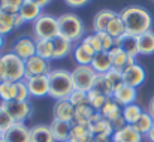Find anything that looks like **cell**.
Segmentation results:
<instances>
[{
	"mask_svg": "<svg viewBox=\"0 0 154 142\" xmlns=\"http://www.w3.org/2000/svg\"><path fill=\"white\" fill-rule=\"evenodd\" d=\"M3 139L6 142H30V127L24 123H14L3 133Z\"/></svg>",
	"mask_w": 154,
	"mask_h": 142,
	"instance_id": "cell-12",
	"label": "cell"
},
{
	"mask_svg": "<svg viewBox=\"0 0 154 142\" xmlns=\"http://www.w3.org/2000/svg\"><path fill=\"white\" fill-rule=\"evenodd\" d=\"M0 82H2V79H0Z\"/></svg>",
	"mask_w": 154,
	"mask_h": 142,
	"instance_id": "cell-54",
	"label": "cell"
},
{
	"mask_svg": "<svg viewBox=\"0 0 154 142\" xmlns=\"http://www.w3.org/2000/svg\"><path fill=\"white\" fill-rule=\"evenodd\" d=\"M50 129H51V133H52V136H54V139H55V142L69 141L72 123L60 121V120H54V118H52L51 124H50Z\"/></svg>",
	"mask_w": 154,
	"mask_h": 142,
	"instance_id": "cell-18",
	"label": "cell"
},
{
	"mask_svg": "<svg viewBox=\"0 0 154 142\" xmlns=\"http://www.w3.org/2000/svg\"><path fill=\"white\" fill-rule=\"evenodd\" d=\"M111 97H112L120 106L124 108V106H127V105L135 103V100H136V88L123 84L121 87H118V88L112 93Z\"/></svg>",
	"mask_w": 154,
	"mask_h": 142,
	"instance_id": "cell-15",
	"label": "cell"
},
{
	"mask_svg": "<svg viewBox=\"0 0 154 142\" xmlns=\"http://www.w3.org/2000/svg\"><path fill=\"white\" fill-rule=\"evenodd\" d=\"M93 55L94 54H91L90 51H87L81 44L78 47H75V49H73V57H75V60H76V63L79 66H88V64H91Z\"/></svg>",
	"mask_w": 154,
	"mask_h": 142,
	"instance_id": "cell-34",
	"label": "cell"
},
{
	"mask_svg": "<svg viewBox=\"0 0 154 142\" xmlns=\"http://www.w3.org/2000/svg\"><path fill=\"white\" fill-rule=\"evenodd\" d=\"M153 126H154V120H153V117L148 114V112H142V115L139 117V120L133 124V127L142 135V136H147V133L153 129Z\"/></svg>",
	"mask_w": 154,
	"mask_h": 142,
	"instance_id": "cell-32",
	"label": "cell"
},
{
	"mask_svg": "<svg viewBox=\"0 0 154 142\" xmlns=\"http://www.w3.org/2000/svg\"><path fill=\"white\" fill-rule=\"evenodd\" d=\"M115 45L123 49L127 55L130 57H136L139 54V42H138V36H133V35H127L124 33L121 38L115 39Z\"/></svg>",
	"mask_w": 154,
	"mask_h": 142,
	"instance_id": "cell-17",
	"label": "cell"
},
{
	"mask_svg": "<svg viewBox=\"0 0 154 142\" xmlns=\"http://www.w3.org/2000/svg\"><path fill=\"white\" fill-rule=\"evenodd\" d=\"M147 138H148V141L150 142H154V126H153V129L147 133Z\"/></svg>",
	"mask_w": 154,
	"mask_h": 142,
	"instance_id": "cell-47",
	"label": "cell"
},
{
	"mask_svg": "<svg viewBox=\"0 0 154 142\" xmlns=\"http://www.w3.org/2000/svg\"><path fill=\"white\" fill-rule=\"evenodd\" d=\"M106 33H108L111 38H114V39H118V38H121V36L126 33V27H124V23H123L120 14H117V15L109 21V24H108V27H106Z\"/></svg>",
	"mask_w": 154,
	"mask_h": 142,
	"instance_id": "cell-30",
	"label": "cell"
},
{
	"mask_svg": "<svg viewBox=\"0 0 154 142\" xmlns=\"http://www.w3.org/2000/svg\"><path fill=\"white\" fill-rule=\"evenodd\" d=\"M87 94H88V105H90L96 112H99V111L102 109V106L106 103V100L109 99L108 96L102 94V93H99V91H96V90H90V91H87Z\"/></svg>",
	"mask_w": 154,
	"mask_h": 142,
	"instance_id": "cell-35",
	"label": "cell"
},
{
	"mask_svg": "<svg viewBox=\"0 0 154 142\" xmlns=\"http://www.w3.org/2000/svg\"><path fill=\"white\" fill-rule=\"evenodd\" d=\"M35 41H36V55L48 61L52 60V55H54L52 41H48V39H35Z\"/></svg>",
	"mask_w": 154,
	"mask_h": 142,
	"instance_id": "cell-31",
	"label": "cell"
},
{
	"mask_svg": "<svg viewBox=\"0 0 154 142\" xmlns=\"http://www.w3.org/2000/svg\"><path fill=\"white\" fill-rule=\"evenodd\" d=\"M111 126H112L114 132H117V130L123 129V127H124V126H127V124H126V121H124V118H123V115H121V117L115 118L114 121H111Z\"/></svg>",
	"mask_w": 154,
	"mask_h": 142,
	"instance_id": "cell-42",
	"label": "cell"
},
{
	"mask_svg": "<svg viewBox=\"0 0 154 142\" xmlns=\"http://www.w3.org/2000/svg\"><path fill=\"white\" fill-rule=\"evenodd\" d=\"M67 100L75 108H78L82 105H88V94H87V91H82V90H73L70 96L67 97Z\"/></svg>",
	"mask_w": 154,
	"mask_h": 142,
	"instance_id": "cell-37",
	"label": "cell"
},
{
	"mask_svg": "<svg viewBox=\"0 0 154 142\" xmlns=\"http://www.w3.org/2000/svg\"><path fill=\"white\" fill-rule=\"evenodd\" d=\"M121 111H123V108H121L112 97H109V99L106 100V103L102 106V109L99 111V114L111 123V121H114L115 118L121 117Z\"/></svg>",
	"mask_w": 154,
	"mask_h": 142,
	"instance_id": "cell-25",
	"label": "cell"
},
{
	"mask_svg": "<svg viewBox=\"0 0 154 142\" xmlns=\"http://www.w3.org/2000/svg\"><path fill=\"white\" fill-rule=\"evenodd\" d=\"M3 109L8 112V115L12 118L14 123H24L27 118L32 117L33 114V108L30 105V102H18V100H12V102H6L2 103Z\"/></svg>",
	"mask_w": 154,
	"mask_h": 142,
	"instance_id": "cell-7",
	"label": "cell"
},
{
	"mask_svg": "<svg viewBox=\"0 0 154 142\" xmlns=\"http://www.w3.org/2000/svg\"><path fill=\"white\" fill-rule=\"evenodd\" d=\"M23 24H24V21H23V18H21V17H20L18 14H17V15L14 17V27H15V30H17L18 27H21Z\"/></svg>",
	"mask_w": 154,
	"mask_h": 142,
	"instance_id": "cell-44",
	"label": "cell"
},
{
	"mask_svg": "<svg viewBox=\"0 0 154 142\" xmlns=\"http://www.w3.org/2000/svg\"><path fill=\"white\" fill-rule=\"evenodd\" d=\"M99 36H100V41H102V47H103V51H106V52H109L112 48H115V39L114 38H111L106 32H100V33H97Z\"/></svg>",
	"mask_w": 154,
	"mask_h": 142,
	"instance_id": "cell-41",
	"label": "cell"
},
{
	"mask_svg": "<svg viewBox=\"0 0 154 142\" xmlns=\"http://www.w3.org/2000/svg\"><path fill=\"white\" fill-rule=\"evenodd\" d=\"M120 17L124 23L126 33L133 36H141L142 33L151 30L153 18L147 9L142 6H127L121 9Z\"/></svg>",
	"mask_w": 154,
	"mask_h": 142,
	"instance_id": "cell-1",
	"label": "cell"
},
{
	"mask_svg": "<svg viewBox=\"0 0 154 142\" xmlns=\"http://www.w3.org/2000/svg\"><path fill=\"white\" fill-rule=\"evenodd\" d=\"M12 52L26 61L27 58L36 55V41L29 36H21L14 42Z\"/></svg>",
	"mask_w": 154,
	"mask_h": 142,
	"instance_id": "cell-9",
	"label": "cell"
},
{
	"mask_svg": "<svg viewBox=\"0 0 154 142\" xmlns=\"http://www.w3.org/2000/svg\"><path fill=\"white\" fill-rule=\"evenodd\" d=\"M14 124V121H12V118L8 115V112L3 109V106L0 105V130L5 133L11 126Z\"/></svg>",
	"mask_w": 154,
	"mask_h": 142,
	"instance_id": "cell-40",
	"label": "cell"
},
{
	"mask_svg": "<svg viewBox=\"0 0 154 142\" xmlns=\"http://www.w3.org/2000/svg\"><path fill=\"white\" fill-rule=\"evenodd\" d=\"M29 88V93L33 97H45L50 93V81L48 75H41V76H32L24 79Z\"/></svg>",
	"mask_w": 154,
	"mask_h": 142,
	"instance_id": "cell-11",
	"label": "cell"
},
{
	"mask_svg": "<svg viewBox=\"0 0 154 142\" xmlns=\"http://www.w3.org/2000/svg\"><path fill=\"white\" fill-rule=\"evenodd\" d=\"M30 142H55L50 126L36 124L30 127Z\"/></svg>",
	"mask_w": 154,
	"mask_h": 142,
	"instance_id": "cell-23",
	"label": "cell"
},
{
	"mask_svg": "<svg viewBox=\"0 0 154 142\" xmlns=\"http://www.w3.org/2000/svg\"><path fill=\"white\" fill-rule=\"evenodd\" d=\"M97 78V73L94 69L88 66H76L72 70V81L75 90H82V91H90L94 87V81Z\"/></svg>",
	"mask_w": 154,
	"mask_h": 142,
	"instance_id": "cell-6",
	"label": "cell"
},
{
	"mask_svg": "<svg viewBox=\"0 0 154 142\" xmlns=\"http://www.w3.org/2000/svg\"><path fill=\"white\" fill-rule=\"evenodd\" d=\"M117 15V12L111 11V9H102L99 11L94 17H93V30L94 33H100V32H106V27L109 24V21Z\"/></svg>",
	"mask_w": 154,
	"mask_h": 142,
	"instance_id": "cell-22",
	"label": "cell"
},
{
	"mask_svg": "<svg viewBox=\"0 0 154 142\" xmlns=\"http://www.w3.org/2000/svg\"><path fill=\"white\" fill-rule=\"evenodd\" d=\"M138 42H139V54H142V55H151V54H154L153 30H148V32L142 33L141 36H138Z\"/></svg>",
	"mask_w": 154,
	"mask_h": 142,
	"instance_id": "cell-27",
	"label": "cell"
},
{
	"mask_svg": "<svg viewBox=\"0 0 154 142\" xmlns=\"http://www.w3.org/2000/svg\"><path fill=\"white\" fill-rule=\"evenodd\" d=\"M109 55H111V60H112V69H117L120 72H123L127 66H132V64L136 63L133 57L127 55L123 49H120L118 47L112 48L109 51Z\"/></svg>",
	"mask_w": 154,
	"mask_h": 142,
	"instance_id": "cell-16",
	"label": "cell"
},
{
	"mask_svg": "<svg viewBox=\"0 0 154 142\" xmlns=\"http://www.w3.org/2000/svg\"><path fill=\"white\" fill-rule=\"evenodd\" d=\"M14 17L15 15H12V14L0 11V35L2 36L11 33L12 30H15V27H14Z\"/></svg>",
	"mask_w": 154,
	"mask_h": 142,
	"instance_id": "cell-36",
	"label": "cell"
},
{
	"mask_svg": "<svg viewBox=\"0 0 154 142\" xmlns=\"http://www.w3.org/2000/svg\"><path fill=\"white\" fill-rule=\"evenodd\" d=\"M106 142H112V141H106Z\"/></svg>",
	"mask_w": 154,
	"mask_h": 142,
	"instance_id": "cell-53",
	"label": "cell"
},
{
	"mask_svg": "<svg viewBox=\"0 0 154 142\" xmlns=\"http://www.w3.org/2000/svg\"><path fill=\"white\" fill-rule=\"evenodd\" d=\"M18 15L23 18L24 23H27V21H33V23H35V21L42 15V8H41L39 5L30 2V0H26V2L23 3V6H21Z\"/></svg>",
	"mask_w": 154,
	"mask_h": 142,
	"instance_id": "cell-21",
	"label": "cell"
},
{
	"mask_svg": "<svg viewBox=\"0 0 154 142\" xmlns=\"http://www.w3.org/2000/svg\"><path fill=\"white\" fill-rule=\"evenodd\" d=\"M112 142H142L144 141V136L130 124L124 126L123 129L114 132L112 138H111Z\"/></svg>",
	"mask_w": 154,
	"mask_h": 142,
	"instance_id": "cell-14",
	"label": "cell"
},
{
	"mask_svg": "<svg viewBox=\"0 0 154 142\" xmlns=\"http://www.w3.org/2000/svg\"><path fill=\"white\" fill-rule=\"evenodd\" d=\"M64 2H66L67 6H70V8H81V6L87 5L90 0H64Z\"/></svg>",
	"mask_w": 154,
	"mask_h": 142,
	"instance_id": "cell-43",
	"label": "cell"
},
{
	"mask_svg": "<svg viewBox=\"0 0 154 142\" xmlns=\"http://www.w3.org/2000/svg\"><path fill=\"white\" fill-rule=\"evenodd\" d=\"M2 8H3V0H0V11H2Z\"/></svg>",
	"mask_w": 154,
	"mask_h": 142,
	"instance_id": "cell-49",
	"label": "cell"
},
{
	"mask_svg": "<svg viewBox=\"0 0 154 142\" xmlns=\"http://www.w3.org/2000/svg\"><path fill=\"white\" fill-rule=\"evenodd\" d=\"M15 85H17L15 100H18V102H27L29 97H30V93H29V88H27L26 81H18V82H15Z\"/></svg>",
	"mask_w": 154,
	"mask_h": 142,
	"instance_id": "cell-39",
	"label": "cell"
},
{
	"mask_svg": "<svg viewBox=\"0 0 154 142\" xmlns=\"http://www.w3.org/2000/svg\"><path fill=\"white\" fill-rule=\"evenodd\" d=\"M69 139L72 142H93V132H91L88 124L72 123Z\"/></svg>",
	"mask_w": 154,
	"mask_h": 142,
	"instance_id": "cell-20",
	"label": "cell"
},
{
	"mask_svg": "<svg viewBox=\"0 0 154 142\" xmlns=\"http://www.w3.org/2000/svg\"><path fill=\"white\" fill-rule=\"evenodd\" d=\"M35 39H48L52 41L58 36V21L50 14H42L33 23Z\"/></svg>",
	"mask_w": 154,
	"mask_h": 142,
	"instance_id": "cell-5",
	"label": "cell"
},
{
	"mask_svg": "<svg viewBox=\"0 0 154 142\" xmlns=\"http://www.w3.org/2000/svg\"><path fill=\"white\" fill-rule=\"evenodd\" d=\"M51 72V67H50V61L42 58V57H38V55H33L30 58L26 60V78H32V76H41V75H48Z\"/></svg>",
	"mask_w": 154,
	"mask_h": 142,
	"instance_id": "cell-8",
	"label": "cell"
},
{
	"mask_svg": "<svg viewBox=\"0 0 154 142\" xmlns=\"http://www.w3.org/2000/svg\"><path fill=\"white\" fill-rule=\"evenodd\" d=\"M57 21H58V36L64 38L72 44L84 39L85 26L78 15L72 12H66L57 17Z\"/></svg>",
	"mask_w": 154,
	"mask_h": 142,
	"instance_id": "cell-4",
	"label": "cell"
},
{
	"mask_svg": "<svg viewBox=\"0 0 154 142\" xmlns=\"http://www.w3.org/2000/svg\"><path fill=\"white\" fill-rule=\"evenodd\" d=\"M73 112H75V106H73L67 99L55 100L54 108H52L54 120H60V121L72 123V121H73Z\"/></svg>",
	"mask_w": 154,
	"mask_h": 142,
	"instance_id": "cell-13",
	"label": "cell"
},
{
	"mask_svg": "<svg viewBox=\"0 0 154 142\" xmlns=\"http://www.w3.org/2000/svg\"><path fill=\"white\" fill-rule=\"evenodd\" d=\"M0 142H6V141H5V139H0Z\"/></svg>",
	"mask_w": 154,
	"mask_h": 142,
	"instance_id": "cell-51",
	"label": "cell"
},
{
	"mask_svg": "<svg viewBox=\"0 0 154 142\" xmlns=\"http://www.w3.org/2000/svg\"><path fill=\"white\" fill-rule=\"evenodd\" d=\"M145 81V69L135 63L132 66H127L124 70H123V82L126 85H130L133 88H138L139 85H142Z\"/></svg>",
	"mask_w": 154,
	"mask_h": 142,
	"instance_id": "cell-10",
	"label": "cell"
},
{
	"mask_svg": "<svg viewBox=\"0 0 154 142\" xmlns=\"http://www.w3.org/2000/svg\"><path fill=\"white\" fill-rule=\"evenodd\" d=\"M26 78V61L14 52L0 55V79L8 82L24 81Z\"/></svg>",
	"mask_w": 154,
	"mask_h": 142,
	"instance_id": "cell-3",
	"label": "cell"
},
{
	"mask_svg": "<svg viewBox=\"0 0 154 142\" xmlns=\"http://www.w3.org/2000/svg\"><path fill=\"white\" fill-rule=\"evenodd\" d=\"M48 81H50L48 96L55 100L67 99L75 90L72 81V72L66 69H51V72L48 73Z\"/></svg>",
	"mask_w": 154,
	"mask_h": 142,
	"instance_id": "cell-2",
	"label": "cell"
},
{
	"mask_svg": "<svg viewBox=\"0 0 154 142\" xmlns=\"http://www.w3.org/2000/svg\"><path fill=\"white\" fill-rule=\"evenodd\" d=\"M147 112L153 117V120H154V96L151 97V100H150V103H148V109H147Z\"/></svg>",
	"mask_w": 154,
	"mask_h": 142,
	"instance_id": "cell-45",
	"label": "cell"
},
{
	"mask_svg": "<svg viewBox=\"0 0 154 142\" xmlns=\"http://www.w3.org/2000/svg\"><path fill=\"white\" fill-rule=\"evenodd\" d=\"M15 96H17L15 82H8V81H2L0 82V99H2V103L15 100Z\"/></svg>",
	"mask_w": 154,
	"mask_h": 142,
	"instance_id": "cell-33",
	"label": "cell"
},
{
	"mask_svg": "<svg viewBox=\"0 0 154 142\" xmlns=\"http://www.w3.org/2000/svg\"><path fill=\"white\" fill-rule=\"evenodd\" d=\"M52 45H54V55H52V60H58V58H64L67 57L72 49H73V44L66 41L64 38L61 36H57L55 39H52Z\"/></svg>",
	"mask_w": 154,
	"mask_h": 142,
	"instance_id": "cell-24",
	"label": "cell"
},
{
	"mask_svg": "<svg viewBox=\"0 0 154 142\" xmlns=\"http://www.w3.org/2000/svg\"><path fill=\"white\" fill-rule=\"evenodd\" d=\"M94 72L97 75H103L106 73L109 69H112V60H111V55L109 52L106 51H100V52H96L93 55V60H91V64H90Z\"/></svg>",
	"mask_w": 154,
	"mask_h": 142,
	"instance_id": "cell-19",
	"label": "cell"
},
{
	"mask_svg": "<svg viewBox=\"0 0 154 142\" xmlns=\"http://www.w3.org/2000/svg\"><path fill=\"white\" fill-rule=\"evenodd\" d=\"M142 112H144V111H142V108H141L139 105L132 103V105H127V106H124V108H123L121 115H123V118H124L126 124L133 126V124L139 120V117L142 115Z\"/></svg>",
	"mask_w": 154,
	"mask_h": 142,
	"instance_id": "cell-29",
	"label": "cell"
},
{
	"mask_svg": "<svg viewBox=\"0 0 154 142\" xmlns=\"http://www.w3.org/2000/svg\"><path fill=\"white\" fill-rule=\"evenodd\" d=\"M96 114V111L90 106V105H82L75 108L73 112V121L72 123H78V124H88L93 118V115Z\"/></svg>",
	"mask_w": 154,
	"mask_h": 142,
	"instance_id": "cell-28",
	"label": "cell"
},
{
	"mask_svg": "<svg viewBox=\"0 0 154 142\" xmlns=\"http://www.w3.org/2000/svg\"><path fill=\"white\" fill-rule=\"evenodd\" d=\"M0 139H3V132L0 130Z\"/></svg>",
	"mask_w": 154,
	"mask_h": 142,
	"instance_id": "cell-50",
	"label": "cell"
},
{
	"mask_svg": "<svg viewBox=\"0 0 154 142\" xmlns=\"http://www.w3.org/2000/svg\"><path fill=\"white\" fill-rule=\"evenodd\" d=\"M26 0H3V8L2 11L8 12V14H12V15H17L23 6Z\"/></svg>",
	"mask_w": 154,
	"mask_h": 142,
	"instance_id": "cell-38",
	"label": "cell"
},
{
	"mask_svg": "<svg viewBox=\"0 0 154 142\" xmlns=\"http://www.w3.org/2000/svg\"><path fill=\"white\" fill-rule=\"evenodd\" d=\"M3 45H5V39H3V36L0 35V49L3 48Z\"/></svg>",
	"mask_w": 154,
	"mask_h": 142,
	"instance_id": "cell-48",
	"label": "cell"
},
{
	"mask_svg": "<svg viewBox=\"0 0 154 142\" xmlns=\"http://www.w3.org/2000/svg\"><path fill=\"white\" fill-rule=\"evenodd\" d=\"M64 142H72V141H70V139H69V141H64Z\"/></svg>",
	"mask_w": 154,
	"mask_h": 142,
	"instance_id": "cell-52",
	"label": "cell"
},
{
	"mask_svg": "<svg viewBox=\"0 0 154 142\" xmlns=\"http://www.w3.org/2000/svg\"><path fill=\"white\" fill-rule=\"evenodd\" d=\"M30 2H33V3L39 5L41 8H45L47 5H50V2H51V0H30Z\"/></svg>",
	"mask_w": 154,
	"mask_h": 142,
	"instance_id": "cell-46",
	"label": "cell"
},
{
	"mask_svg": "<svg viewBox=\"0 0 154 142\" xmlns=\"http://www.w3.org/2000/svg\"><path fill=\"white\" fill-rule=\"evenodd\" d=\"M103 81H105V84H106L109 93L112 96V93H114L118 87H121V85L124 84V82H123V72H120V70H117V69H109L106 73H103Z\"/></svg>",
	"mask_w": 154,
	"mask_h": 142,
	"instance_id": "cell-26",
	"label": "cell"
}]
</instances>
